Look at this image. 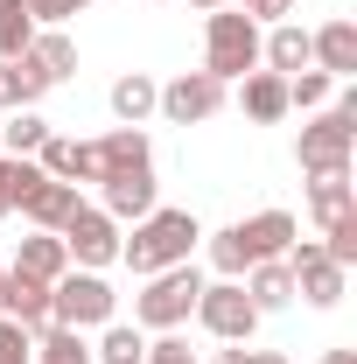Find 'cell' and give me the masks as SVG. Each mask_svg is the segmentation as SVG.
Returning a JSON list of instances; mask_svg holds the SVG:
<instances>
[{"label":"cell","instance_id":"9","mask_svg":"<svg viewBox=\"0 0 357 364\" xmlns=\"http://www.w3.org/2000/svg\"><path fill=\"white\" fill-rule=\"evenodd\" d=\"M154 105H161L176 127H189V119H211V112L224 105V85L211 77V70H182L176 85H161V98H154Z\"/></svg>","mask_w":357,"mask_h":364},{"label":"cell","instance_id":"15","mask_svg":"<svg viewBox=\"0 0 357 364\" xmlns=\"http://www.w3.org/2000/svg\"><path fill=\"white\" fill-rule=\"evenodd\" d=\"M98 154V176H127V168H147V134L140 127H112L105 140H91Z\"/></svg>","mask_w":357,"mask_h":364},{"label":"cell","instance_id":"32","mask_svg":"<svg viewBox=\"0 0 357 364\" xmlns=\"http://www.w3.org/2000/svg\"><path fill=\"white\" fill-rule=\"evenodd\" d=\"M322 252H329V259H336L343 273L357 267V218H351V210H343V218L329 225V245H322Z\"/></svg>","mask_w":357,"mask_h":364},{"label":"cell","instance_id":"41","mask_svg":"<svg viewBox=\"0 0 357 364\" xmlns=\"http://www.w3.org/2000/svg\"><path fill=\"white\" fill-rule=\"evenodd\" d=\"M0 287H7V267H0Z\"/></svg>","mask_w":357,"mask_h":364},{"label":"cell","instance_id":"18","mask_svg":"<svg viewBox=\"0 0 357 364\" xmlns=\"http://www.w3.org/2000/svg\"><path fill=\"white\" fill-rule=\"evenodd\" d=\"M43 91H49V77L28 63V56H7V63H0V112H14V105H36Z\"/></svg>","mask_w":357,"mask_h":364},{"label":"cell","instance_id":"16","mask_svg":"<svg viewBox=\"0 0 357 364\" xmlns=\"http://www.w3.org/2000/svg\"><path fill=\"white\" fill-rule=\"evenodd\" d=\"M21 56H28V63H36V70H43L49 85H56V77H70V70H78V43H70V36H63V28H36V43L21 49Z\"/></svg>","mask_w":357,"mask_h":364},{"label":"cell","instance_id":"38","mask_svg":"<svg viewBox=\"0 0 357 364\" xmlns=\"http://www.w3.org/2000/svg\"><path fill=\"white\" fill-rule=\"evenodd\" d=\"M322 364H357V350H329V358H322Z\"/></svg>","mask_w":357,"mask_h":364},{"label":"cell","instance_id":"39","mask_svg":"<svg viewBox=\"0 0 357 364\" xmlns=\"http://www.w3.org/2000/svg\"><path fill=\"white\" fill-rule=\"evenodd\" d=\"M218 364H245V343H238V350H224V358Z\"/></svg>","mask_w":357,"mask_h":364},{"label":"cell","instance_id":"36","mask_svg":"<svg viewBox=\"0 0 357 364\" xmlns=\"http://www.w3.org/2000/svg\"><path fill=\"white\" fill-rule=\"evenodd\" d=\"M287 7H294V0H245V14H252V21H280Z\"/></svg>","mask_w":357,"mask_h":364},{"label":"cell","instance_id":"5","mask_svg":"<svg viewBox=\"0 0 357 364\" xmlns=\"http://www.w3.org/2000/svg\"><path fill=\"white\" fill-rule=\"evenodd\" d=\"M112 287L98 280V273H63V280H49V322H63V329H91V322H112Z\"/></svg>","mask_w":357,"mask_h":364},{"label":"cell","instance_id":"25","mask_svg":"<svg viewBox=\"0 0 357 364\" xmlns=\"http://www.w3.org/2000/svg\"><path fill=\"white\" fill-rule=\"evenodd\" d=\"M36 364H91L85 329H63V322H49V329H43V343H36Z\"/></svg>","mask_w":357,"mask_h":364},{"label":"cell","instance_id":"33","mask_svg":"<svg viewBox=\"0 0 357 364\" xmlns=\"http://www.w3.org/2000/svg\"><path fill=\"white\" fill-rule=\"evenodd\" d=\"M28 358H36V336L14 316H0V364H28Z\"/></svg>","mask_w":357,"mask_h":364},{"label":"cell","instance_id":"40","mask_svg":"<svg viewBox=\"0 0 357 364\" xmlns=\"http://www.w3.org/2000/svg\"><path fill=\"white\" fill-rule=\"evenodd\" d=\"M196 7H211V14H218V7H231V0H196Z\"/></svg>","mask_w":357,"mask_h":364},{"label":"cell","instance_id":"22","mask_svg":"<svg viewBox=\"0 0 357 364\" xmlns=\"http://www.w3.org/2000/svg\"><path fill=\"white\" fill-rule=\"evenodd\" d=\"M154 98H161V85H154V77H140V70H127V77L112 85V112H119L127 127H140V119L154 112Z\"/></svg>","mask_w":357,"mask_h":364},{"label":"cell","instance_id":"21","mask_svg":"<svg viewBox=\"0 0 357 364\" xmlns=\"http://www.w3.org/2000/svg\"><path fill=\"white\" fill-rule=\"evenodd\" d=\"M245 112H252L260 127H273V119L287 112V77H273V70H252V77H245Z\"/></svg>","mask_w":357,"mask_h":364},{"label":"cell","instance_id":"34","mask_svg":"<svg viewBox=\"0 0 357 364\" xmlns=\"http://www.w3.org/2000/svg\"><path fill=\"white\" fill-rule=\"evenodd\" d=\"M21 7H28V21H36V28H56V21H70V14H85L91 0H21Z\"/></svg>","mask_w":357,"mask_h":364},{"label":"cell","instance_id":"28","mask_svg":"<svg viewBox=\"0 0 357 364\" xmlns=\"http://www.w3.org/2000/svg\"><path fill=\"white\" fill-rule=\"evenodd\" d=\"M28 43H36V21H28V7H21V0H0V63H7V56H21Z\"/></svg>","mask_w":357,"mask_h":364},{"label":"cell","instance_id":"2","mask_svg":"<svg viewBox=\"0 0 357 364\" xmlns=\"http://www.w3.org/2000/svg\"><path fill=\"white\" fill-rule=\"evenodd\" d=\"M351 140H357V91H343L315 127H302V147L294 154H302L309 176H343L351 168Z\"/></svg>","mask_w":357,"mask_h":364},{"label":"cell","instance_id":"29","mask_svg":"<svg viewBox=\"0 0 357 364\" xmlns=\"http://www.w3.org/2000/svg\"><path fill=\"white\" fill-rule=\"evenodd\" d=\"M36 182H43V168H36V161H21V154H0V210H14V203H21Z\"/></svg>","mask_w":357,"mask_h":364},{"label":"cell","instance_id":"30","mask_svg":"<svg viewBox=\"0 0 357 364\" xmlns=\"http://www.w3.org/2000/svg\"><path fill=\"white\" fill-rule=\"evenodd\" d=\"M309 210L322 218V225H336V218L351 210V182H343V176H315V189H309Z\"/></svg>","mask_w":357,"mask_h":364},{"label":"cell","instance_id":"13","mask_svg":"<svg viewBox=\"0 0 357 364\" xmlns=\"http://www.w3.org/2000/svg\"><path fill=\"white\" fill-rule=\"evenodd\" d=\"M309 63H322L329 77H351L357 70V21H329L322 36H309Z\"/></svg>","mask_w":357,"mask_h":364},{"label":"cell","instance_id":"12","mask_svg":"<svg viewBox=\"0 0 357 364\" xmlns=\"http://www.w3.org/2000/svg\"><path fill=\"white\" fill-rule=\"evenodd\" d=\"M105 182V218H147L154 210V176L127 168V176H98Z\"/></svg>","mask_w":357,"mask_h":364},{"label":"cell","instance_id":"35","mask_svg":"<svg viewBox=\"0 0 357 364\" xmlns=\"http://www.w3.org/2000/svg\"><path fill=\"white\" fill-rule=\"evenodd\" d=\"M140 364H196V350L182 343V336H161V343H147V358Z\"/></svg>","mask_w":357,"mask_h":364},{"label":"cell","instance_id":"6","mask_svg":"<svg viewBox=\"0 0 357 364\" xmlns=\"http://www.w3.org/2000/svg\"><path fill=\"white\" fill-rule=\"evenodd\" d=\"M196 316H203V329H211V336H224V343H245V336L260 329V309H252V294H245L238 280L203 287V294H196Z\"/></svg>","mask_w":357,"mask_h":364},{"label":"cell","instance_id":"3","mask_svg":"<svg viewBox=\"0 0 357 364\" xmlns=\"http://www.w3.org/2000/svg\"><path fill=\"white\" fill-rule=\"evenodd\" d=\"M203 70L231 85V77H252L260 70V28H252V14H231L218 7L211 14V36H203Z\"/></svg>","mask_w":357,"mask_h":364},{"label":"cell","instance_id":"23","mask_svg":"<svg viewBox=\"0 0 357 364\" xmlns=\"http://www.w3.org/2000/svg\"><path fill=\"white\" fill-rule=\"evenodd\" d=\"M211 259H218V273H224V280H238V273H252V267H260V252H252L245 225L218 231V238H211Z\"/></svg>","mask_w":357,"mask_h":364},{"label":"cell","instance_id":"7","mask_svg":"<svg viewBox=\"0 0 357 364\" xmlns=\"http://www.w3.org/2000/svg\"><path fill=\"white\" fill-rule=\"evenodd\" d=\"M63 252L78 259V267H105V259H119V218H105V210H70V225H63Z\"/></svg>","mask_w":357,"mask_h":364},{"label":"cell","instance_id":"4","mask_svg":"<svg viewBox=\"0 0 357 364\" xmlns=\"http://www.w3.org/2000/svg\"><path fill=\"white\" fill-rule=\"evenodd\" d=\"M196 294H203V273L189 267H161L147 273V287L134 294V322H147V329H176V322H189V309H196Z\"/></svg>","mask_w":357,"mask_h":364},{"label":"cell","instance_id":"31","mask_svg":"<svg viewBox=\"0 0 357 364\" xmlns=\"http://www.w3.org/2000/svg\"><path fill=\"white\" fill-rule=\"evenodd\" d=\"M329 85H336L329 70H294V77H287V105H322Z\"/></svg>","mask_w":357,"mask_h":364},{"label":"cell","instance_id":"8","mask_svg":"<svg viewBox=\"0 0 357 364\" xmlns=\"http://www.w3.org/2000/svg\"><path fill=\"white\" fill-rule=\"evenodd\" d=\"M287 273H294V294H309L315 309H336L343 301V267L322 245H287Z\"/></svg>","mask_w":357,"mask_h":364},{"label":"cell","instance_id":"1","mask_svg":"<svg viewBox=\"0 0 357 364\" xmlns=\"http://www.w3.org/2000/svg\"><path fill=\"white\" fill-rule=\"evenodd\" d=\"M196 238H203V231H196V218H189V210H147V218L134 225V238L119 245V259L147 280V273H161V267H182Z\"/></svg>","mask_w":357,"mask_h":364},{"label":"cell","instance_id":"24","mask_svg":"<svg viewBox=\"0 0 357 364\" xmlns=\"http://www.w3.org/2000/svg\"><path fill=\"white\" fill-rule=\"evenodd\" d=\"M245 238H252L260 259H280V252L294 245V218H287V210H260V218L245 225Z\"/></svg>","mask_w":357,"mask_h":364},{"label":"cell","instance_id":"27","mask_svg":"<svg viewBox=\"0 0 357 364\" xmlns=\"http://www.w3.org/2000/svg\"><path fill=\"white\" fill-rule=\"evenodd\" d=\"M147 358V336L134 322H105V343H98V364H140Z\"/></svg>","mask_w":357,"mask_h":364},{"label":"cell","instance_id":"26","mask_svg":"<svg viewBox=\"0 0 357 364\" xmlns=\"http://www.w3.org/2000/svg\"><path fill=\"white\" fill-rule=\"evenodd\" d=\"M43 140H49V119H36L28 105H14V119L0 127V154H36Z\"/></svg>","mask_w":357,"mask_h":364},{"label":"cell","instance_id":"17","mask_svg":"<svg viewBox=\"0 0 357 364\" xmlns=\"http://www.w3.org/2000/svg\"><path fill=\"white\" fill-rule=\"evenodd\" d=\"M14 273H28V280H63V273H70V252H63V238H21V259H14Z\"/></svg>","mask_w":357,"mask_h":364},{"label":"cell","instance_id":"14","mask_svg":"<svg viewBox=\"0 0 357 364\" xmlns=\"http://www.w3.org/2000/svg\"><path fill=\"white\" fill-rule=\"evenodd\" d=\"M21 210H28L43 231H63V225H70V210H78V182H49L43 176L28 196H21Z\"/></svg>","mask_w":357,"mask_h":364},{"label":"cell","instance_id":"19","mask_svg":"<svg viewBox=\"0 0 357 364\" xmlns=\"http://www.w3.org/2000/svg\"><path fill=\"white\" fill-rule=\"evenodd\" d=\"M245 294H252L260 316H267V309H287V301H294V273H287V259H260L252 280H245Z\"/></svg>","mask_w":357,"mask_h":364},{"label":"cell","instance_id":"37","mask_svg":"<svg viewBox=\"0 0 357 364\" xmlns=\"http://www.w3.org/2000/svg\"><path fill=\"white\" fill-rule=\"evenodd\" d=\"M245 364H287L280 350H245Z\"/></svg>","mask_w":357,"mask_h":364},{"label":"cell","instance_id":"20","mask_svg":"<svg viewBox=\"0 0 357 364\" xmlns=\"http://www.w3.org/2000/svg\"><path fill=\"white\" fill-rule=\"evenodd\" d=\"M260 56L273 63V77H294V70H309V36H302L294 21H280L267 43H260Z\"/></svg>","mask_w":357,"mask_h":364},{"label":"cell","instance_id":"11","mask_svg":"<svg viewBox=\"0 0 357 364\" xmlns=\"http://www.w3.org/2000/svg\"><path fill=\"white\" fill-rule=\"evenodd\" d=\"M36 154H43L36 168H43L49 182H98V154H91V140H43Z\"/></svg>","mask_w":357,"mask_h":364},{"label":"cell","instance_id":"10","mask_svg":"<svg viewBox=\"0 0 357 364\" xmlns=\"http://www.w3.org/2000/svg\"><path fill=\"white\" fill-rule=\"evenodd\" d=\"M0 316H14L21 329H28V336H36V329H49V287L7 267V287H0Z\"/></svg>","mask_w":357,"mask_h":364}]
</instances>
